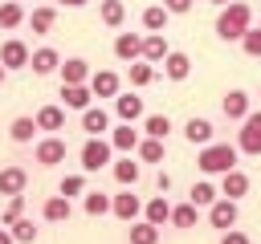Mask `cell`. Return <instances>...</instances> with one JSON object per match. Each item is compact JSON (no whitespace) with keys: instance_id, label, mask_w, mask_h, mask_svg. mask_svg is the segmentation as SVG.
I'll list each match as a JSON object with an SVG mask.
<instances>
[{"instance_id":"37","label":"cell","mask_w":261,"mask_h":244,"mask_svg":"<svg viewBox=\"0 0 261 244\" xmlns=\"http://www.w3.org/2000/svg\"><path fill=\"white\" fill-rule=\"evenodd\" d=\"M24 16H29V12H24V4H20V0H0V28H8V33H12V28H20V24H24Z\"/></svg>"},{"instance_id":"36","label":"cell","mask_w":261,"mask_h":244,"mask_svg":"<svg viewBox=\"0 0 261 244\" xmlns=\"http://www.w3.org/2000/svg\"><path fill=\"white\" fill-rule=\"evenodd\" d=\"M98 20H102L106 28H118V24L126 20V4H122V0H98Z\"/></svg>"},{"instance_id":"50","label":"cell","mask_w":261,"mask_h":244,"mask_svg":"<svg viewBox=\"0 0 261 244\" xmlns=\"http://www.w3.org/2000/svg\"><path fill=\"white\" fill-rule=\"evenodd\" d=\"M257 28H261V24H257Z\"/></svg>"},{"instance_id":"49","label":"cell","mask_w":261,"mask_h":244,"mask_svg":"<svg viewBox=\"0 0 261 244\" xmlns=\"http://www.w3.org/2000/svg\"><path fill=\"white\" fill-rule=\"evenodd\" d=\"M4 77H8V69H4V65H0V85H4Z\"/></svg>"},{"instance_id":"17","label":"cell","mask_w":261,"mask_h":244,"mask_svg":"<svg viewBox=\"0 0 261 244\" xmlns=\"http://www.w3.org/2000/svg\"><path fill=\"white\" fill-rule=\"evenodd\" d=\"M82 130H86V138L110 134V110H102V106H86V110H82Z\"/></svg>"},{"instance_id":"23","label":"cell","mask_w":261,"mask_h":244,"mask_svg":"<svg viewBox=\"0 0 261 244\" xmlns=\"http://www.w3.org/2000/svg\"><path fill=\"white\" fill-rule=\"evenodd\" d=\"M8 138H12L16 146H29V142L37 138V118H33V114H16V118L8 122Z\"/></svg>"},{"instance_id":"3","label":"cell","mask_w":261,"mask_h":244,"mask_svg":"<svg viewBox=\"0 0 261 244\" xmlns=\"http://www.w3.org/2000/svg\"><path fill=\"white\" fill-rule=\"evenodd\" d=\"M77 159H82V171L94 175V171H102V167L114 163V146H110L106 134H98V138H86V142L77 146Z\"/></svg>"},{"instance_id":"19","label":"cell","mask_w":261,"mask_h":244,"mask_svg":"<svg viewBox=\"0 0 261 244\" xmlns=\"http://www.w3.org/2000/svg\"><path fill=\"white\" fill-rule=\"evenodd\" d=\"M24 24L37 33V37H45V33H53V24H57V4H37L29 16H24Z\"/></svg>"},{"instance_id":"25","label":"cell","mask_w":261,"mask_h":244,"mask_svg":"<svg viewBox=\"0 0 261 244\" xmlns=\"http://www.w3.org/2000/svg\"><path fill=\"white\" fill-rule=\"evenodd\" d=\"M29 171L24 167H0V195H24Z\"/></svg>"},{"instance_id":"12","label":"cell","mask_w":261,"mask_h":244,"mask_svg":"<svg viewBox=\"0 0 261 244\" xmlns=\"http://www.w3.org/2000/svg\"><path fill=\"white\" fill-rule=\"evenodd\" d=\"M110 175H114V183H118V187H135V183L143 179V163H139L135 155H122V159H114V163H110Z\"/></svg>"},{"instance_id":"21","label":"cell","mask_w":261,"mask_h":244,"mask_svg":"<svg viewBox=\"0 0 261 244\" xmlns=\"http://www.w3.org/2000/svg\"><path fill=\"white\" fill-rule=\"evenodd\" d=\"M216 187H220V195H224V199H241V195H249V175H245L241 167H232V171H224V175H220V183H216Z\"/></svg>"},{"instance_id":"38","label":"cell","mask_w":261,"mask_h":244,"mask_svg":"<svg viewBox=\"0 0 261 244\" xmlns=\"http://www.w3.org/2000/svg\"><path fill=\"white\" fill-rule=\"evenodd\" d=\"M82 211L86 216H110V195L106 191H86L82 195Z\"/></svg>"},{"instance_id":"16","label":"cell","mask_w":261,"mask_h":244,"mask_svg":"<svg viewBox=\"0 0 261 244\" xmlns=\"http://www.w3.org/2000/svg\"><path fill=\"white\" fill-rule=\"evenodd\" d=\"M57 65H61V53H57L53 45H41V49H33V57H29V69H33L37 77H49V73H57Z\"/></svg>"},{"instance_id":"28","label":"cell","mask_w":261,"mask_h":244,"mask_svg":"<svg viewBox=\"0 0 261 244\" xmlns=\"http://www.w3.org/2000/svg\"><path fill=\"white\" fill-rule=\"evenodd\" d=\"M155 77H159V65H151V61H143V57L126 65V81H130L135 89H143V85H151Z\"/></svg>"},{"instance_id":"11","label":"cell","mask_w":261,"mask_h":244,"mask_svg":"<svg viewBox=\"0 0 261 244\" xmlns=\"http://www.w3.org/2000/svg\"><path fill=\"white\" fill-rule=\"evenodd\" d=\"M90 61L86 57H65L61 65H57V77H61V85H86L90 81Z\"/></svg>"},{"instance_id":"47","label":"cell","mask_w":261,"mask_h":244,"mask_svg":"<svg viewBox=\"0 0 261 244\" xmlns=\"http://www.w3.org/2000/svg\"><path fill=\"white\" fill-rule=\"evenodd\" d=\"M0 244H16V240H12V232H8L4 224H0Z\"/></svg>"},{"instance_id":"4","label":"cell","mask_w":261,"mask_h":244,"mask_svg":"<svg viewBox=\"0 0 261 244\" xmlns=\"http://www.w3.org/2000/svg\"><path fill=\"white\" fill-rule=\"evenodd\" d=\"M237 150H241V155H261V110H249V114L241 118Z\"/></svg>"},{"instance_id":"40","label":"cell","mask_w":261,"mask_h":244,"mask_svg":"<svg viewBox=\"0 0 261 244\" xmlns=\"http://www.w3.org/2000/svg\"><path fill=\"white\" fill-rule=\"evenodd\" d=\"M57 191H61L65 199H73V195H86V171H73V175H65V179L57 183Z\"/></svg>"},{"instance_id":"39","label":"cell","mask_w":261,"mask_h":244,"mask_svg":"<svg viewBox=\"0 0 261 244\" xmlns=\"http://www.w3.org/2000/svg\"><path fill=\"white\" fill-rule=\"evenodd\" d=\"M8 232H12V240H16V244H33V240L41 236V228H37L29 216H20L16 224H8Z\"/></svg>"},{"instance_id":"35","label":"cell","mask_w":261,"mask_h":244,"mask_svg":"<svg viewBox=\"0 0 261 244\" xmlns=\"http://www.w3.org/2000/svg\"><path fill=\"white\" fill-rule=\"evenodd\" d=\"M188 199H192L196 207H212V203L220 199V187H216L212 179H200V183H192V191H188Z\"/></svg>"},{"instance_id":"41","label":"cell","mask_w":261,"mask_h":244,"mask_svg":"<svg viewBox=\"0 0 261 244\" xmlns=\"http://www.w3.org/2000/svg\"><path fill=\"white\" fill-rule=\"evenodd\" d=\"M24 216V195H8V207H4V216H0V224L8 228V224H16Z\"/></svg>"},{"instance_id":"30","label":"cell","mask_w":261,"mask_h":244,"mask_svg":"<svg viewBox=\"0 0 261 244\" xmlns=\"http://www.w3.org/2000/svg\"><path fill=\"white\" fill-rule=\"evenodd\" d=\"M135 159H139V163H163V159H167V142H163V138H147V134H143V138H139V146H135Z\"/></svg>"},{"instance_id":"1","label":"cell","mask_w":261,"mask_h":244,"mask_svg":"<svg viewBox=\"0 0 261 244\" xmlns=\"http://www.w3.org/2000/svg\"><path fill=\"white\" fill-rule=\"evenodd\" d=\"M216 37L220 41H228V45H241V37H245V28H253V8L245 4V0H228L220 12H216Z\"/></svg>"},{"instance_id":"43","label":"cell","mask_w":261,"mask_h":244,"mask_svg":"<svg viewBox=\"0 0 261 244\" xmlns=\"http://www.w3.org/2000/svg\"><path fill=\"white\" fill-rule=\"evenodd\" d=\"M216 244H253V240H249V232L228 228V232H220V240H216Z\"/></svg>"},{"instance_id":"20","label":"cell","mask_w":261,"mask_h":244,"mask_svg":"<svg viewBox=\"0 0 261 244\" xmlns=\"http://www.w3.org/2000/svg\"><path fill=\"white\" fill-rule=\"evenodd\" d=\"M33 118H37V130H45V134H57V130H65V106H57V102L41 106Z\"/></svg>"},{"instance_id":"2","label":"cell","mask_w":261,"mask_h":244,"mask_svg":"<svg viewBox=\"0 0 261 244\" xmlns=\"http://www.w3.org/2000/svg\"><path fill=\"white\" fill-rule=\"evenodd\" d=\"M237 159H241V150H237V142H208V146H200V155H196V167L204 171V175H224V171H232L237 167Z\"/></svg>"},{"instance_id":"13","label":"cell","mask_w":261,"mask_h":244,"mask_svg":"<svg viewBox=\"0 0 261 244\" xmlns=\"http://www.w3.org/2000/svg\"><path fill=\"white\" fill-rule=\"evenodd\" d=\"M86 85H90V94H94V98H114V94L122 89V77H118L114 69H94Z\"/></svg>"},{"instance_id":"32","label":"cell","mask_w":261,"mask_h":244,"mask_svg":"<svg viewBox=\"0 0 261 244\" xmlns=\"http://www.w3.org/2000/svg\"><path fill=\"white\" fill-rule=\"evenodd\" d=\"M143 220H151L155 228H163V224L171 220V203H167V195H151V199L143 203Z\"/></svg>"},{"instance_id":"18","label":"cell","mask_w":261,"mask_h":244,"mask_svg":"<svg viewBox=\"0 0 261 244\" xmlns=\"http://www.w3.org/2000/svg\"><path fill=\"white\" fill-rule=\"evenodd\" d=\"M69 216H73V203H69L61 191L41 203V220H45V224H69Z\"/></svg>"},{"instance_id":"14","label":"cell","mask_w":261,"mask_h":244,"mask_svg":"<svg viewBox=\"0 0 261 244\" xmlns=\"http://www.w3.org/2000/svg\"><path fill=\"white\" fill-rule=\"evenodd\" d=\"M249 110H253V98H249L245 89H228V94L220 98V114H224L228 122H241Z\"/></svg>"},{"instance_id":"27","label":"cell","mask_w":261,"mask_h":244,"mask_svg":"<svg viewBox=\"0 0 261 244\" xmlns=\"http://www.w3.org/2000/svg\"><path fill=\"white\" fill-rule=\"evenodd\" d=\"M171 228H179V232H188V228H196L200 224V207L192 203V199H184V203H171V220H167Z\"/></svg>"},{"instance_id":"34","label":"cell","mask_w":261,"mask_h":244,"mask_svg":"<svg viewBox=\"0 0 261 244\" xmlns=\"http://www.w3.org/2000/svg\"><path fill=\"white\" fill-rule=\"evenodd\" d=\"M139 130H143L147 138H163V142H167V134H171V118H167V114H143Z\"/></svg>"},{"instance_id":"48","label":"cell","mask_w":261,"mask_h":244,"mask_svg":"<svg viewBox=\"0 0 261 244\" xmlns=\"http://www.w3.org/2000/svg\"><path fill=\"white\" fill-rule=\"evenodd\" d=\"M208 4H216V8H224V4H228V0H208Z\"/></svg>"},{"instance_id":"5","label":"cell","mask_w":261,"mask_h":244,"mask_svg":"<svg viewBox=\"0 0 261 244\" xmlns=\"http://www.w3.org/2000/svg\"><path fill=\"white\" fill-rule=\"evenodd\" d=\"M65 155H69V146H65V138H57V134H45V138L33 142V159H37L41 167H57V163H65Z\"/></svg>"},{"instance_id":"45","label":"cell","mask_w":261,"mask_h":244,"mask_svg":"<svg viewBox=\"0 0 261 244\" xmlns=\"http://www.w3.org/2000/svg\"><path fill=\"white\" fill-rule=\"evenodd\" d=\"M155 187H159V195H167V187H171V175H167V171H159V175H155Z\"/></svg>"},{"instance_id":"31","label":"cell","mask_w":261,"mask_h":244,"mask_svg":"<svg viewBox=\"0 0 261 244\" xmlns=\"http://www.w3.org/2000/svg\"><path fill=\"white\" fill-rule=\"evenodd\" d=\"M139 20H143V28H147V33H167V20H171V12H167L163 4H147V8L139 12Z\"/></svg>"},{"instance_id":"33","label":"cell","mask_w":261,"mask_h":244,"mask_svg":"<svg viewBox=\"0 0 261 244\" xmlns=\"http://www.w3.org/2000/svg\"><path fill=\"white\" fill-rule=\"evenodd\" d=\"M126 244H159V228L151 224V220H135L130 228H126Z\"/></svg>"},{"instance_id":"24","label":"cell","mask_w":261,"mask_h":244,"mask_svg":"<svg viewBox=\"0 0 261 244\" xmlns=\"http://www.w3.org/2000/svg\"><path fill=\"white\" fill-rule=\"evenodd\" d=\"M184 138H188L192 146H208V142L216 138V130H212L208 118H196V114H192V118L184 122Z\"/></svg>"},{"instance_id":"42","label":"cell","mask_w":261,"mask_h":244,"mask_svg":"<svg viewBox=\"0 0 261 244\" xmlns=\"http://www.w3.org/2000/svg\"><path fill=\"white\" fill-rule=\"evenodd\" d=\"M241 49L249 53V57H261V28L253 24V28H245V37H241Z\"/></svg>"},{"instance_id":"6","label":"cell","mask_w":261,"mask_h":244,"mask_svg":"<svg viewBox=\"0 0 261 244\" xmlns=\"http://www.w3.org/2000/svg\"><path fill=\"white\" fill-rule=\"evenodd\" d=\"M110 216L122 220V224H135L143 216V199L135 195V187H122L118 195H110Z\"/></svg>"},{"instance_id":"26","label":"cell","mask_w":261,"mask_h":244,"mask_svg":"<svg viewBox=\"0 0 261 244\" xmlns=\"http://www.w3.org/2000/svg\"><path fill=\"white\" fill-rule=\"evenodd\" d=\"M171 53V45H167V37L163 33H143V61H151V65H163V57Z\"/></svg>"},{"instance_id":"7","label":"cell","mask_w":261,"mask_h":244,"mask_svg":"<svg viewBox=\"0 0 261 244\" xmlns=\"http://www.w3.org/2000/svg\"><path fill=\"white\" fill-rule=\"evenodd\" d=\"M143 114H147V106H143V98L135 89H118L114 94V118L118 122H143Z\"/></svg>"},{"instance_id":"15","label":"cell","mask_w":261,"mask_h":244,"mask_svg":"<svg viewBox=\"0 0 261 244\" xmlns=\"http://www.w3.org/2000/svg\"><path fill=\"white\" fill-rule=\"evenodd\" d=\"M110 49H114V57H118V61H126V65H130V61H139V57H143V33H118Z\"/></svg>"},{"instance_id":"9","label":"cell","mask_w":261,"mask_h":244,"mask_svg":"<svg viewBox=\"0 0 261 244\" xmlns=\"http://www.w3.org/2000/svg\"><path fill=\"white\" fill-rule=\"evenodd\" d=\"M29 57H33V49H29L20 37H8V41L0 45V65H4V69H29Z\"/></svg>"},{"instance_id":"8","label":"cell","mask_w":261,"mask_h":244,"mask_svg":"<svg viewBox=\"0 0 261 244\" xmlns=\"http://www.w3.org/2000/svg\"><path fill=\"white\" fill-rule=\"evenodd\" d=\"M204 216H208V224L216 228V232H228V228H237V220H241V211H237V199H216L212 207H204Z\"/></svg>"},{"instance_id":"10","label":"cell","mask_w":261,"mask_h":244,"mask_svg":"<svg viewBox=\"0 0 261 244\" xmlns=\"http://www.w3.org/2000/svg\"><path fill=\"white\" fill-rule=\"evenodd\" d=\"M110 146L118 150V155H135V146H139V138H143V130L135 126V122H118V126H110Z\"/></svg>"},{"instance_id":"46","label":"cell","mask_w":261,"mask_h":244,"mask_svg":"<svg viewBox=\"0 0 261 244\" xmlns=\"http://www.w3.org/2000/svg\"><path fill=\"white\" fill-rule=\"evenodd\" d=\"M57 8H82V4H90V0H53Z\"/></svg>"},{"instance_id":"22","label":"cell","mask_w":261,"mask_h":244,"mask_svg":"<svg viewBox=\"0 0 261 244\" xmlns=\"http://www.w3.org/2000/svg\"><path fill=\"white\" fill-rule=\"evenodd\" d=\"M159 73H163V77H171V81H184V77L192 73V57H188V53H179V49H171V53L163 57Z\"/></svg>"},{"instance_id":"44","label":"cell","mask_w":261,"mask_h":244,"mask_svg":"<svg viewBox=\"0 0 261 244\" xmlns=\"http://www.w3.org/2000/svg\"><path fill=\"white\" fill-rule=\"evenodd\" d=\"M192 4H196V0H163V8H167L171 16H179V12H192Z\"/></svg>"},{"instance_id":"29","label":"cell","mask_w":261,"mask_h":244,"mask_svg":"<svg viewBox=\"0 0 261 244\" xmlns=\"http://www.w3.org/2000/svg\"><path fill=\"white\" fill-rule=\"evenodd\" d=\"M61 106L65 110H86V106H94V94H90V85H61Z\"/></svg>"}]
</instances>
